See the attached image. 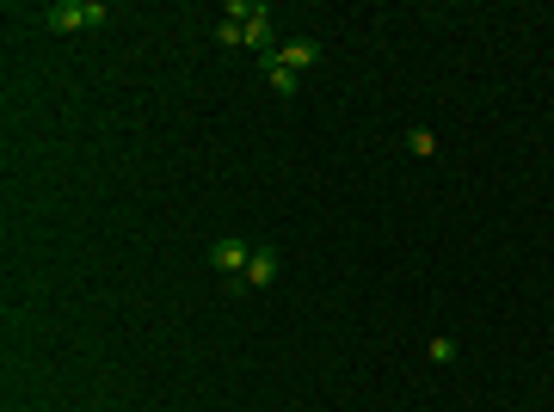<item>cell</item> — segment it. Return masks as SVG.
<instances>
[{
	"label": "cell",
	"instance_id": "1",
	"mask_svg": "<svg viewBox=\"0 0 554 412\" xmlns=\"http://www.w3.org/2000/svg\"><path fill=\"white\" fill-rule=\"evenodd\" d=\"M228 19L241 25V37L259 50V56H277V25H272V6H253V0H228Z\"/></svg>",
	"mask_w": 554,
	"mask_h": 412
},
{
	"label": "cell",
	"instance_id": "2",
	"mask_svg": "<svg viewBox=\"0 0 554 412\" xmlns=\"http://www.w3.org/2000/svg\"><path fill=\"white\" fill-rule=\"evenodd\" d=\"M105 19H111L105 0H56L43 25H50V32H87V25H105Z\"/></svg>",
	"mask_w": 554,
	"mask_h": 412
},
{
	"label": "cell",
	"instance_id": "3",
	"mask_svg": "<svg viewBox=\"0 0 554 412\" xmlns=\"http://www.w3.org/2000/svg\"><path fill=\"white\" fill-rule=\"evenodd\" d=\"M246 259H253V246H246L241 234H228V241L209 246V271H222L228 283H241V277H246Z\"/></svg>",
	"mask_w": 554,
	"mask_h": 412
},
{
	"label": "cell",
	"instance_id": "4",
	"mask_svg": "<svg viewBox=\"0 0 554 412\" xmlns=\"http://www.w3.org/2000/svg\"><path fill=\"white\" fill-rule=\"evenodd\" d=\"M277 265H283V259H277V246H253L246 277L235 283V289H272V283H277Z\"/></svg>",
	"mask_w": 554,
	"mask_h": 412
},
{
	"label": "cell",
	"instance_id": "5",
	"mask_svg": "<svg viewBox=\"0 0 554 412\" xmlns=\"http://www.w3.org/2000/svg\"><path fill=\"white\" fill-rule=\"evenodd\" d=\"M277 62H283V69H314V62H320V43H309V37H302V43H283V50H277Z\"/></svg>",
	"mask_w": 554,
	"mask_h": 412
},
{
	"label": "cell",
	"instance_id": "6",
	"mask_svg": "<svg viewBox=\"0 0 554 412\" xmlns=\"http://www.w3.org/2000/svg\"><path fill=\"white\" fill-rule=\"evenodd\" d=\"M265 69H272V87H277V93H283V99H290V93L302 87V74H296V69H283L277 56H265Z\"/></svg>",
	"mask_w": 554,
	"mask_h": 412
},
{
	"label": "cell",
	"instance_id": "7",
	"mask_svg": "<svg viewBox=\"0 0 554 412\" xmlns=\"http://www.w3.org/2000/svg\"><path fill=\"white\" fill-rule=\"evenodd\" d=\"M407 148H413V154H431V148H438V136H431V130H413V136H407Z\"/></svg>",
	"mask_w": 554,
	"mask_h": 412
},
{
	"label": "cell",
	"instance_id": "8",
	"mask_svg": "<svg viewBox=\"0 0 554 412\" xmlns=\"http://www.w3.org/2000/svg\"><path fill=\"white\" fill-rule=\"evenodd\" d=\"M216 43H246V37H241V25H235V19H222V25H216Z\"/></svg>",
	"mask_w": 554,
	"mask_h": 412
}]
</instances>
